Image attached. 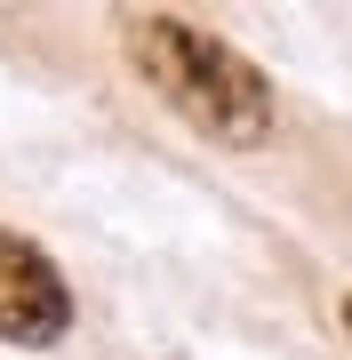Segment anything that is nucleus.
Returning <instances> with one entry per match:
<instances>
[{
	"instance_id": "nucleus-2",
	"label": "nucleus",
	"mask_w": 352,
	"mask_h": 360,
	"mask_svg": "<svg viewBox=\"0 0 352 360\" xmlns=\"http://www.w3.org/2000/svg\"><path fill=\"white\" fill-rule=\"evenodd\" d=\"M65 321H72V296L56 281V264L25 232H0V336L8 345H56Z\"/></svg>"
},
{
	"instance_id": "nucleus-1",
	"label": "nucleus",
	"mask_w": 352,
	"mask_h": 360,
	"mask_svg": "<svg viewBox=\"0 0 352 360\" xmlns=\"http://www.w3.org/2000/svg\"><path fill=\"white\" fill-rule=\"evenodd\" d=\"M129 56L160 96L216 144H264L273 136V89L233 40L193 32L184 16H129Z\"/></svg>"
},
{
	"instance_id": "nucleus-3",
	"label": "nucleus",
	"mask_w": 352,
	"mask_h": 360,
	"mask_svg": "<svg viewBox=\"0 0 352 360\" xmlns=\"http://www.w3.org/2000/svg\"><path fill=\"white\" fill-rule=\"evenodd\" d=\"M344 328H352V304H344Z\"/></svg>"
}]
</instances>
